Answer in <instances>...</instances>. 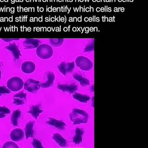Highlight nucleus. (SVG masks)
Segmentation results:
<instances>
[{"instance_id": "17", "label": "nucleus", "mask_w": 148, "mask_h": 148, "mask_svg": "<svg viewBox=\"0 0 148 148\" xmlns=\"http://www.w3.org/2000/svg\"><path fill=\"white\" fill-rule=\"evenodd\" d=\"M84 134V131L82 129L76 128L75 135L73 138V142L75 144H79L83 141L82 136Z\"/></svg>"}, {"instance_id": "29", "label": "nucleus", "mask_w": 148, "mask_h": 148, "mask_svg": "<svg viewBox=\"0 0 148 148\" xmlns=\"http://www.w3.org/2000/svg\"><path fill=\"white\" fill-rule=\"evenodd\" d=\"M1 70H0V78H1Z\"/></svg>"}, {"instance_id": "21", "label": "nucleus", "mask_w": 148, "mask_h": 148, "mask_svg": "<svg viewBox=\"0 0 148 148\" xmlns=\"http://www.w3.org/2000/svg\"><path fill=\"white\" fill-rule=\"evenodd\" d=\"M73 77L76 80L80 82V85L82 86H86L89 85V81L86 78L83 77L82 76L78 74H75L73 75Z\"/></svg>"}, {"instance_id": "24", "label": "nucleus", "mask_w": 148, "mask_h": 148, "mask_svg": "<svg viewBox=\"0 0 148 148\" xmlns=\"http://www.w3.org/2000/svg\"><path fill=\"white\" fill-rule=\"evenodd\" d=\"M3 148H19L17 144L15 143L12 141H8L5 143L3 146Z\"/></svg>"}, {"instance_id": "19", "label": "nucleus", "mask_w": 148, "mask_h": 148, "mask_svg": "<svg viewBox=\"0 0 148 148\" xmlns=\"http://www.w3.org/2000/svg\"><path fill=\"white\" fill-rule=\"evenodd\" d=\"M21 112L19 110H16L13 112L11 117V123L12 125L14 127L18 125V120L21 117Z\"/></svg>"}, {"instance_id": "14", "label": "nucleus", "mask_w": 148, "mask_h": 148, "mask_svg": "<svg viewBox=\"0 0 148 148\" xmlns=\"http://www.w3.org/2000/svg\"><path fill=\"white\" fill-rule=\"evenodd\" d=\"M34 124V122L30 121L25 126V135L27 139L29 138H33L34 136V131L33 130Z\"/></svg>"}, {"instance_id": "3", "label": "nucleus", "mask_w": 148, "mask_h": 148, "mask_svg": "<svg viewBox=\"0 0 148 148\" xmlns=\"http://www.w3.org/2000/svg\"><path fill=\"white\" fill-rule=\"evenodd\" d=\"M7 88L12 91H17L21 90L24 86L23 81L18 77H14L10 78L7 82Z\"/></svg>"}, {"instance_id": "12", "label": "nucleus", "mask_w": 148, "mask_h": 148, "mask_svg": "<svg viewBox=\"0 0 148 148\" xmlns=\"http://www.w3.org/2000/svg\"><path fill=\"white\" fill-rule=\"evenodd\" d=\"M58 88L62 90L64 92H69L71 94H73L77 90V86L72 84L64 85L58 84L57 86Z\"/></svg>"}, {"instance_id": "4", "label": "nucleus", "mask_w": 148, "mask_h": 148, "mask_svg": "<svg viewBox=\"0 0 148 148\" xmlns=\"http://www.w3.org/2000/svg\"><path fill=\"white\" fill-rule=\"evenodd\" d=\"M76 64L79 68L84 71L90 70L93 66L91 60L84 56H79L76 59Z\"/></svg>"}, {"instance_id": "6", "label": "nucleus", "mask_w": 148, "mask_h": 148, "mask_svg": "<svg viewBox=\"0 0 148 148\" xmlns=\"http://www.w3.org/2000/svg\"><path fill=\"white\" fill-rule=\"evenodd\" d=\"M74 67H75L74 62L70 63L62 62L59 64L58 68L62 74L66 75L68 73L72 72L73 70Z\"/></svg>"}, {"instance_id": "10", "label": "nucleus", "mask_w": 148, "mask_h": 148, "mask_svg": "<svg viewBox=\"0 0 148 148\" xmlns=\"http://www.w3.org/2000/svg\"><path fill=\"white\" fill-rule=\"evenodd\" d=\"M27 95V94L24 93L23 91L14 95L13 97V104L17 106L23 105L25 103Z\"/></svg>"}, {"instance_id": "18", "label": "nucleus", "mask_w": 148, "mask_h": 148, "mask_svg": "<svg viewBox=\"0 0 148 148\" xmlns=\"http://www.w3.org/2000/svg\"><path fill=\"white\" fill-rule=\"evenodd\" d=\"M52 138L61 147H64L67 146V143L66 140L59 133H55Z\"/></svg>"}, {"instance_id": "11", "label": "nucleus", "mask_w": 148, "mask_h": 148, "mask_svg": "<svg viewBox=\"0 0 148 148\" xmlns=\"http://www.w3.org/2000/svg\"><path fill=\"white\" fill-rule=\"evenodd\" d=\"M40 40L36 39H28L24 41L23 45L26 49H34L39 46Z\"/></svg>"}, {"instance_id": "7", "label": "nucleus", "mask_w": 148, "mask_h": 148, "mask_svg": "<svg viewBox=\"0 0 148 148\" xmlns=\"http://www.w3.org/2000/svg\"><path fill=\"white\" fill-rule=\"evenodd\" d=\"M25 134L22 130L17 128L11 132L10 137L12 140L18 142L22 140L24 138Z\"/></svg>"}, {"instance_id": "28", "label": "nucleus", "mask_w": 148, "mask_h": 148, "mask_svg": "<svg viewBox=\"0 0 148 148\" xmlns=\"http://www.w3.org/2000/svg\"><path fill=\"white\" fill-rule=\"evenodd\" d=\"M4 41L6 42H10V41H12L14 40H19V39H3Z\"/></svg>"}, {"instance_id": "1", "label": "nucleus", "mask_w": 148, "mask_h": 148, "mask_svg": "<svg viewBox=\"0 0 148 148\" xmlns=\"http://www.w3.org/2000/svg\"><path fill=\"white\" fill-rule=\"evenodd\" d=\"M70 119L73 125L87 123L88 115L85 110L79 109L75 108L69 115Z\"/></svg>"}, {"instance_id": "8", "label": "nucleus", "mask_w": 148, "mask_h": 148, "mask_svg": "<svg viewBox=\"0 0 148 148\" xmlns=\"http://www.w3.org/2000/svg\"><path fill=\"white\" fill-rule=\"evenodd\" d=\"M35 69L36 65L34 63L30 61L24 62L21 65L22 71L25 74L32 73Z\"/></svg>"}, {"instance_id": "25", "label": "nucleus", "mask_w": 148, "mask_h": 148, "mask_svg": "<svg viewBox=\"0 0 148 148\" xmlns=\"http://www.w3.org/2000/svg\"><path fill=\"white\" fill-rule=\"evenodd\" d=\"M32 145L35 148H42V143L38 140L34 139L32 142Z\"/></svg>"}, {"instance_id": "26", "label": "nucleus", "mask_w": 148, "mask_h": 148, "mask_svg": "<svg viewBox=\"0 0 148 148\" xmlns=\"http://www.w3.org/2000/svg\"><path fill=\"white\" fill-rule=\"evenodd\" d=\"M10 93V91L5 86H0V97L3 94H9Z\"/></svg>"}, {"instance_id": "16", "label": "nucleus", "mask_w": 148, "mask_h": 148, "mask_svg": "<svg viewBox=\"0 0 148 148\" xmlns=\"http://www.w3.org/2000/svg\"><path fill=\"white\" fill-rule=\"evenodd\" d=\"M43 110L40 109V105L32 106L28 111V113L31 114L32 116L35 119H37L40 116V114L42 113Z\"/></svg>"}, {"instance_id": "20", "label": "nucleus", "mask_w": 148, "mask_h": 148, "mask_svg": "<svg viewBox=\"0 0 148 148\" xmlns=\"http://www.w3.org/2000/svg\"><path fill=\"white\" fill-rule=\"evenodd\" d=\"M73 97L75 99L81 103H87L90 99V97L88 96L81 95L79 93H76L73 95Z\"/></svg>"}, {"instance_id": "22", "label": "nucleus", "mask_w": 148, "mask_h": 148, "mask_svg": "<svg viewBox=\"0 0 148 148\" xmlns=\"http://www.w3.org/2000/svg\"><path fill=\"white\" fill-rule=\"evenodd\" d=\"M10 110L6 107L0 106V119L6 116V114H10Z\"/></svg>"}, {"instance_id": "23", "label": "nucleus", "mask_w": 148, "mask_h": 148, "mask_svg": "<svg viewBox=\"0 0 148 148\" xmlns=\"http://www.w3.org/2000/svg\"><path fill=\"white\" fill-rule=\"evenodd\" d=\"M63 40H64L62 39H52L50 40V42L52 45L58 46L62 45Z\"/></svg>"}, {"instance_id": "27", "label": "nucleus", "mask_w": 148, "mask_h": 148, "mask_svg": "<svg viewBox=\"0 0 148 148\" xmlns=\"http://www.w3.org/2000/svg\"><path fill=\"white\" fill-rule=\"evenodd\" d=\"M93 50H94V44L90 45L86 47L84 51L85 52L91 51Z\"/></svg>"}, {"instance_id": "9", "label": "nucleus", "mask_w": 148, "mask_h": 148, "mask_svg": "<svg viewBox=\"0 0 148 148\" xmlns=\"http://www.w3.org/2000/svg\"><path fill=\"white\" fill-rule=\"evenodd\" d=\"M48 119L49 120L47 121V124L48 125L55 127L56 128L60 130H64L65 129L66 125L63 121L58 120L53 118H49Z\"/></svg>"}, {"instance_id": "15", "label": "nucleus", "mask_w": 148, "mask_h": 148, "mask_svg": "<svg viewBox=\"0 0 148 148\" xmlns=\"http://www.w3.org/2000/svg\"><path fill=\"white\" fill-rule=\"evenodd\" d=\"M47 81L41 84V87L42 88H47L53 85L55 79V76L53 73L49 72L47 74Z\"/></svg>"}, {"instance_id": "13", "label": "nucleus", "mask_w": 148, "mask_h": 148, "mask_svg": "<svg viewBox=\"0 0 148 148\" xmlns=\"http://www.w3.org/2000/svg\"><path fill=\"white\" fill-rule=\"evenodd\" d=\"M6 48L12 52L15 60H18L20 59L21 54L19 48L15 44H10L8 46L6 47Z\"/></svg>"}, {"instance_id": "5", "label": "nucleus", "mask_w": 148, "mask_h": 148, "mask_svg": "<svg viewBox=\"0 0 148 148\" xmlns=\"http://www.w3.org/2000/svg\"><path fill=\"white\" fill-rule=\"evenodd\" d=\"M41 84L39 81L33 79H28L24 84V88L30 93H35L40 89Z\"/></svg>"}, {"instance_id": "2", "label": "nucleus", "mask_w": 148, "mask_h": 148, "mask_svg": "<svg viewBox=\"0 0 148 148\" xmlns=\"http://www.w3.org/2000/svg\"><path fill=\"white\" fill-rule=\"evenodd\" d=\"M36 53L38 57L43 59H47L52 57L53 51L51 46L42 44L37 47Z\"/></svg>"}]
</instances>
